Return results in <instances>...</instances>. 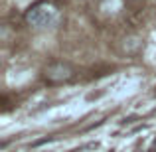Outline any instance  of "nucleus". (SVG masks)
Wrapping results in <instances>:
<instances>
[{
    "mask_svg": "<svg viewBox=\"0 0 156 152\" xmlns=\"http://www.w3.org/2000/svg\"><path fill=\"white\" fill-rule=\"evenodd\" d=\"M24 18H26L28 26H32L34 30H53L61 20V12L53 2L42 0L28 8Z\"/></svg>",
    "mask_w": 156,
    "mask_h": 152,
    "instance_id": "1",
    "label": "nucleus"
},
{
    "mask_svg": "<svg viewBox=\"0 0 156 152\" xmlns=\"http://www.w3.org/2000/svg\"><path fill=\"white\" fill-rule=\"evenodd\" d=\"M130 2H142V0H130Z\"/></svg>",
    "mask_w": 156,
    "mask_h": 152,
    "instance_id": "3",
    "label": "nucleus"
},
{
    "mask_svg": "<svg viewBox=\"0 0 156 152\" xmlns=\"http://www.w3.org/2000/svg\"><path fill=\"white\" fill-rule=\"evenodd\" d=\"M73 75H75V69L67 61H55V63L48 65L44 71L48 83H65V81L73 79Z\"/></svg>",
    "mask_w": 156,
    "mask_h": 152,
    "instance_id": "2",
    "label": "nucleus"
}]
</instances>
